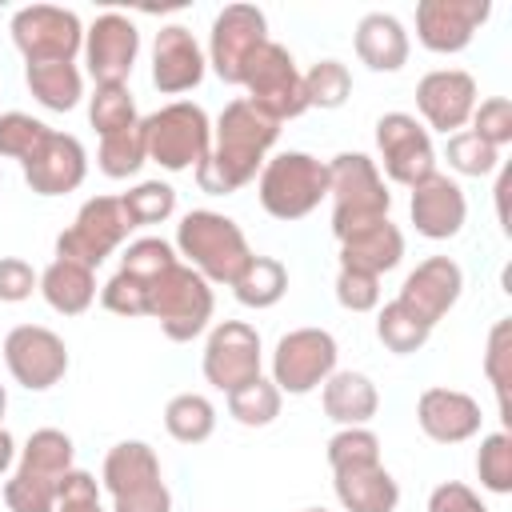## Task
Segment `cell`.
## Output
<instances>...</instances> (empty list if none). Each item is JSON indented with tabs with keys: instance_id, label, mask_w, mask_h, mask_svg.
I'll use <instances>...</instances> for the list:
<instances>
[{
	"instance_id": "6da1fadb",
	"label": "cell",
	"mask_w": 512,
	"mask_h": 512,
	"mask_svg": "<svg viewBox=\"0 0 512 512\" xmlns=\"http://www.w3.org/2000/svg\"><path fill=\"white\" fill-rule=\"evenodd\" d=\"M280 136V124L264 116L252 100L236 96L224 104V112L212 124V152L196 168V184L208 196H232L244 184H252Z\"/></svg>"
},
{
	"instance_id": "7a4b0ae2",
	"label": "cell",
	"mask_w": 512,
	"mask_h": 512,
	"mask_svg": "<svg viewBox=\"0 0 512 512\" xmlns=\"http://www.w3.org/2000/svg\"><path fill=\"white\" fill-rule=\"evenodd\" d=\"M76 444L60 428H36L20 456L12 476L4 480V504L8 512H52L64 476L76 468Z\"/></svg>"
},
{
	"instance_id": "3957f363",
	"label": "cell",
	"mask_w": 512,
	"mask_h": 512,
	"mask_svg": "<svg viewBox=\"0 0 512 512\" xmlns=\"http://www.w3.org/2000/svg\"><path fill=\"white\" fill-rule=\"evenodd\" d=\"M172 248L208 284H228V288L244 272V264L252 260V248H248V236L240 232V224L224 212H212V208L184 212L180 224H176V244Z\"/></svg>"
},
{
	"instance_id": "277c9868",
	"label": "cell",
	"mask_w": 512,
	"mask_h": 512,
	"mask_svg": "<svg viewBox=\"0 0 512 512\" xmlns=\"http://www.w3.org/2000/svg\"><path fill=\"white\" fill-rule=\"evenodd\" d=\"M328 200H332V236L336 244L376 224L392 208V192L364 152H336L328 160Z\"/></svg>"
},
{
	"instance_id": "5b68a950",
	"label": "cell",
	"mask_w": 512,
	"mask_h": 512,
	"mask_svg": "<svg viewBox=\"0 0 512 512\" xmlns=\"http://www.w3.org/2000/svg\"><path fill=\"white\" fill-rule=\"evenodd\" d=\"M256 200L272 220H304L328 200V160L312 152H276L256 176Z\"/></svg>"
},
{
	"instance_id": "8992f818",
	"label": "cell",
	"mask_w": 512,
	"mask_h": 512,
	"mask_svg": "<svg viewBox=\"0 0 512 512\" xmlns=\"http://www.w3.org/2000/svg\"><path fill=\"white\" fill-rule=\"evenodd\" d=\"M144 152L164 172H196L212 152V120L192 100H172L140 120Z\"/></svg>"
},
{
	"instance_id": "52a82bcc",
	"label": "cell",
	"mask_w": 512,
	"mask_h": 512,
	"mask_svg": "<svg viewBox=\"0 0 512 512\" xmlns=\"http://www.w3.org/2000/svg\"><path fill=\"white\" fill-rule=\"evenodd\" d=\"M100 484L112 512H172V492L160 472V456L144 440H120L108 448Z\"/></svg>"
},
{
	"instance_id": "ba28073f",
	"label": "cell",
	"mask_w": 512,
	"mask_h": 512,
	"mask_svg": "<svg viewBox=\"0 0 512 512\" xmlns=\"http://www.w3.org/2000/svg\"><path fill=\"white\" fill-rule=\"evenodd\" d=\"M212 312H216L212 284L196 268H188L184 260H176L172 268H164L152 280V288H148V316L176 344L196 340L212 324Z\"/></svg>"
},
{
	"instance_id": "9c48e42d",
	"label": "cell",
	"mask_w": 512,
	"mask_h": 512,
	"mask_svg": "<svg viewBox=\"0 0 512 512\" xmlns=\"http://www.w3.org/2000/svg\"><path fill=\"white\" fill-rule=\"evenodd\" d=\"M12 44L24 56V64H76L84 48V24L72 8L60 4H28L16 8L8 20Z\"/></svg>"
},
{
	"instance_id": "30bf717a",
	"label": "cell",
	"mask_w": 512,
	"mask_h": 512,
	"mask_svg": "<svg viewBox=\"0 0 512 512\" xmlns=\"http://www.w3.org/2000/svg\"><path fill=\"white\" fill-rule=\"evenodd\" d=\"M240 88H248L244 100H252V104H256L264 116H272L276 124L296 120V116L308 112V100H304V72L296 68L292 52H288L284 44H276L272 36L252 52Z\"/></svg>"
},
{
	"instance_id": "8fae6325",
	"label": "cell",
	"mask_w": 512,
	"mask_h": 512,
	"mask_svg": "<svg viewBox=\"0 0 512 512\" xmlns=\"http://www.w3.org/2000/svg\"><path fill=\"white\" fill-rule=\"evenodd\" d=\"M336 360H340V348L328 328H292L272 348L268 380L288 396H308L336 372Z\"/></svg>"
},
{
	"instance_id": "7c38bea8",
	"label": "cell",
	"mask_w": 512,
	"mask_h": 512,
	"mask_svg": "<svg viewBox=\"0 0 512 512\" xmlns=\"http://www.w3.org/2000/svg\"><path fill=\"white\" fill-rule=\"evenodd\" d=\"M128 232H132V224L120 208V196H92L80 204L76 220L56 236V256L76 260L96 272L128 240Z\"/></svg>"
},
{
	"instance_id": "4fadbf2b",
	"label": "cell",
	"mask_w": 512,
	"mask_h": 512,
	"mask_svg": "<svg viewBox=\"0 0 512 512\" xmlns=\"http://www.w3.org/2000/svg\"><path fill=\"white\" fill-rule=\"evenodd\" d=\"M376 168L392 184H420L424 176L436 172V148L428 128L412 112H384L376 120Z\"/></svg>"
},
{
	"instance_id": "5bb4252c",
	"label": "cell",
	"mask_w": 512,
	"mask_h": 512,
	"mask_svg": "<svg viewBox=\"0 0 512 512\" xmlns=\"http://www.w3.org/2000/svg\"><path fill=\"white\" fill-rule=\"evenodd\" d=\"M204 380L216 388V392H236L244 388L248 380L264 376V348H260V332L248 324V320H220L208 340H204Z\"/></svg>"
},
{
	"instance_id": "9a60e30c",
	"label": "cell",
	"mask_w": 512,
	"mask_h": 512,
	"mask_svg": "<svg viewBox=\"0 0 512 512\" xmlns=\"http://www.w3.org/2000/svg\"><path fill=\"white\" fill-rule=\"evenodd\" d=\"M268 40V16L256 4H228L216 12L208 32V68L224 84H240L252 52Z\"/></svg>"
},
{
	"instance_id": "2e32d148",
	"label": "cell",
	"mask_w": 512,
	"mask_h": 512,
	"mask_svg": "<svg viewBox=\"0 0 512 512\" xmlns=\"http://www.w3.org/2000/svg\"><path fill=\"white\" fill-rule=\"evenodd\" d=\"M8 376L28 392H48L68 372V344L44 324H16L4 336Z\"/></svg>"
},
{
	"instance_id": "e0dca14e",
	"label": "cell",
	"mask_w": 512,
	"mask_h": 512,
	"mask_svg": "<svg viewBox=\"0 0 512 512\" xmlns=\"http://www.w3.org/2000/svg\"><path fill=\"white\" fill-rule=\"evenodd\" d=\"M84 68L96 84H128L140 56V28L124 12H100L84 28Z\"/></svg>"
},
{
	"instance_id": "ac0fdd59",
	"label": "cell",
	"mask_w": 512,
	"mask_h": 512,
	"mask_svg": "<svg viewBox=\"0 0 512 512\" xmlns=\"http://www.w3.org/2000/svg\"><path fill=\"white\" fill-rule=\"evenodd\" d=\"M480 104L476 76L464 68H436L416 84V112L432 132H460Z\"/></svg>"
},
{
	"instance_id": "d6986e66",
	"label": "cell",
	"mask_w": 512,
	"mask_h": 512,
	"mask_svg": "<svg viewBox=\"0 0 512 512\" xmlns=\"http://www.w3.org/2000/svg\"><path fill=\"white\" fill-rule=\"evenodd\" d=\"M492 16V0H420L416 4V40L436 52L452 56L464 52Z\"/></svg>"
},
{
	"instance_id": "ffe728a7",
	"label": "cell",
	"mask_w": 512,
	"mask_h": 512,
	"mask_svg": "<svg viewBox=\"0 0 512 512\" xmlns=\"http://www.w3.org/2000/svg\"><path fill=\"white\" fill-rule=\"evenodd\" d=\"M20 172H24V184L36 196H64V192H76L84 184L88 152L72 132H56L52 128L40 140V148L20 164Z\"/></svg>"
},
{
	"instance_id": "44dd1931",
	"label": "cell",
	"mask_w": 512,
	"mask_h": 512,
	"mask_svg": "<svg viewBox=\"0 0 512 512\" xmlns=\"http://www.w3.org/2000/svg\"><path fill=\"white\" fill-rule=\"evenodd\" d=\"M460 292H464V268H460L452 256H428V260H420V264L404 276L396 300H400L404 308H412L424 324L436 328V324L456 308Z\"/></svg>"
},
{
	"instance_id": "7402d4cb",
	"label": "cell",
	"mask_w": 512,
	"mask_h": 512,
	"mask_svg": "<svg viewBox=\"0 0 512 512\" xmlns=\"http://www.w3.org/2000/svg\"><path fill=\"white\" fill-rule=\"evenodd\" d=\"M408 216L424 240H452L468 220V196L448 172H432L420 184H412Z\"/></svg>"
},
{
	"instance_id": "603a6c76",
	"label": "cell",
	"mask_w": 512,
	"mask_h": 512,
	"mask_svg": "<svg viewBox=\"0 0 512 512\" xmlns=\"http://www.w3.org/2000/svg\"><path fill=\"white\" fill-rule=\"evenodd\" d=\"M208 72V56L200 40L184 24H164L152 40V84L164 96L192 92Z\"/></svg>"
},
{
	"instance_id": "cb8c5ba5",
	"label": "cell",
	"mask_w": 512,
	"mask_h": 512,
	"mask_svg": "<svg viewBox=\"0 0 512 512\" xmlns=\"http://www.w3.org/2000/svg\"><path fill=\"white\" fill-rule=\"evenodd\" d=\"M416 424L432 444H464L480 436L484 412L460 388H424L416 400Z\"/></svg>"
},
{
	"instance_id": "d4e9b609",
	"label": "cell",
	"mask_w": 512,
	"mask_h": 512,
	"mask_svg": "<svg viewBox=\"0 0 512 512\" xmlns=\"http://www.w3.org/2000/svg\"><path fill=\"white\" fill-rule=\"evenodd\" d=\"M332 492L344 512H396L400 508V484L384 468V460L332 468Z\"/></svg>"
},
{
	"instance_id": "484cf974",
	"label": "cell",
	"mask_w": 512,
	"mask_h": 512,
	"mask_svg": "<svg viewBox=\"0 0 512 512\" xmlns=\"http://www.w3.org/2000/svg\"><path fill=\"white\" fill-rule=\"evenodd\" d=\"M320 404L324 416L340 428H368V420L380 412V392L364 372L352 368H336L324 384H320Z\"/></svg>"
},
{
	"instance_id": "4316f807",
	"label": "cell",
	"mask_w": 512,
	"mask_h": 512,
	"mask_svg": "<svg viewBox=\"0 0 512 512\" xmlns=\"http://www.w3.org/2000/svg\"><path fill=\"white\" fill-rule=\"evenodd\" d=\"M352 44H356L360 64H368L372 72H400L408 64V52H412L408 28L392 12H368V16H360Z\"/></svg>"
},
{
	"instance_id": "83f0119b",
	"label": "cell",
	"mask_w": 512,
	"mask_h": 512,
	"mask_svg": "<svg viewBox=\"0 0 512 512\" xmlns=\"http://www.w3.org/2000/svg\"><path fill=\"white\" fill-rule=\"evenodd\" d=\"M404 260V232L384 216L356 236L340 240V268H356L368 276H384Z\"/></svg>"
},
{
	"instance_id": "f1b7e54d",
	"label": "cell",
	"mask_w": 512,
	"mask_h": 512,
	"mask_svg": "<svg viewBox=\"0 0 512 512\" xmlns=\"http://www.w3.org/2000/svg\"><path fill=\"white\" fill-rule=\"evenodd\" d=\"M44 304L60 316H84L92 304H96V272L76 264V260H64L56 256L44 272H40V288Z\"/></svg>"
},
{
	"instance_id": "f546056e",
	"label": "cell",
	"mask_w": 512,
	"mask_h": 512,
	"mask_svg": "<svg viewBox=\"0 0 512 512\" xmlns=\"http://www.w3.org/2000/svg\"><path fill=\"white\" fill-rule=\"evenodd\" d=\"M24 84L48 112H72L84 100V72L76 64H24Z\"/></svg>"
},
{
	"instance_id": "4dcf8cb0",
	"label": "cell",
	"mask_w": 512,
	"mask_h": 512,
	"mask_svg": "<svg viewBox=\"0 0 512 512\" xmlns=\"http://www.w3.org/2000/svg\"><path fill=\"white\" fill-rule=\"evenodd\" d=\"M288 292V268L276 260V256H256L244 264V272L232 280V296L244 304V308H272L280 304Z\"/></svg>"
},
{
	"instance_id": "1f68e13d",
	"label": "cell",
	"mask_w": 512,
	"mask_h": 512,
	"mask_svg": "<svg viewBox=\"0 0 512 512\" xmlns=\"http://www.w3.org/2000/svg\"><path fill=\"white\" fill-rule=\"evenodd\" d=\"M164 428L180 444H204L216 432V404L204 392H180L164 404Z\"/></svg>"
},
{
	"instance_id": "d6a6232c",
	"label": "cell",
	"mask_w": 512,
	"mask_h": 512,
	"mask_svg": "<svg viewBox=\"0 0 512 512\" xmlns=\"http://www.w3.org/2000/svg\"><path fill=\"white\" fill-rule=\"evenodd\" d=\"M376 336H380V344H384L388 352L412 356V352H420V348L428 344L432 324H424V320H420L412 308H404L400 300H388V304L376 312Z\"/></svg>"
},
{
	"instance_id": "836d02e7",
	"label": "cell",
	"mask_w": 512,
	"mask_h": 512,
	"mask_svg": "<svg viewBox=\"0 0 512 512\" xmlns=\"http://www.w3.org/2000/svg\"><path fill=\"white\" fill-rule=\"evenodd\" d=\"M280 404H284V392L268 376H256L244 388L228 392V416L244 428H268L280 416Z\"/></svg>"
},
{
	"instance_id": "e575fe53",
	"label": "cell",
	"mask_w": 512,
	"mask_h": 512,
	"mask_svg": "<svg viewBox=\"0 0 512 512\" xmlns=\"http://www.w3.org/2000/svg\"><path fill=\"white\" fill-rule=\"evenodd\" d=\"M148 152H144V128L132 124L124 132H112V136H100V152H96V168L108 176V180H128L144 168Z\"/></svg>"
},
{
	"instance_id": "d590c367",
	"label": "cell",
	"mask_w": 512,
	"mask_h": 512,
	"mask_svg": "<svg viewBox=\"0 0 512 512\" xmlns=\"http://www.w3.org/2000/svg\"><path fill=\"white\" fill-rule=\"evenodd\" d=\"M88 120L100 136H112V132H124L132 124H140L128 84H96V92L88 96Z\"/></svg>"
},
{
	"instance_id": "8d00e7d4",
	"label": "cell",
	"mask_w": 512,
	"mask_h": 512,
	"mask_svg": "<svg viewBox=\"0 0 512 512\" xmlns=\"http://www.w3.org/2000/svg\"><path fill=\"white\" fill-rule=\"evenodd\" d=\"M348 96H352V72H348V64H340V60H316L304 72V100H308V108L332 112V108H344Z\"/></svg>"
},
{
	"instance_id": "74e56055",
	"label": "cell",
	"mask_w": 512,
	"mask_h": 512,
	"mask_svg": "<svg viewBox=\"0 0 512 512\" xmlns=\"http://www.w3.org/2000/svg\"><path fill=\"white\" fill-rule=\"evenodd\" d=\"M120 208H124V216H128L132 228L164 224L176 212V188L164 184V180H140L136 188H128L120 196Z\"/></svg>"
},
{
	"instance_id": "f35d334b",
	"label": "cell",
	"mask_w": 512,
	"mask_h": 512,
	"mask_svg": "<svg viewBox=\"0 0 512 512\" xmlns=\"http://www.w3.org/2000/svg\"><path fill=\"white\" fill-rule=\"evenodd\" d=\"M476 476H480V488L492 492V496H508L512 492V436L504 428L480 436Z\"/></svg>"
},
{
	"instance_id": "ab89813d",
	"label": "cell",
	"mask_w": 512,
	"mask_h": 512,
	"mask_svg": "<svg viewBox=\"0 0 512 512\" xmlns=\"http://www.w3.org/2000/svg\"><path fill=\"white\" fill-rule=\"evenodd\" d=\"M484 376L496 392L500 420H508V384H512V320H496L484 344Z\"/></svg>"
},
{
	"instance_id": "60d3db41",
	"label": "cell",
	"mask_w": 512,
	"mask_h": 512,
	"mask_svg": "<svg viewBox=\"0 0 512 512\" xmlns=\"http://www.w3.org/2000/svg\"><path fill=\"white\" fill-rule=\"evenodd\" d=\"M444 160L456 176H492L500 168V152L492 144H484L472 128H460L448 136V148H444Z\"/></svg>"
},
{
	"instance_id": "b9f144b4",
	"label": "cell",
	"mask_w": 512,
	"mask_h": 512,
	"mask_svg": "<svg viewBox=\"0 0 512 512\" xmlns=\"http://www.w3.org/2000/svg\"><path fill=\"white\" fill-rule=\"evenodd\" d=\"M180 256H176V248L168 244V240H160V236H140V240H132L128 248H124V256H120V272H128V276H136L144 288H152V280L164 272V268H172Z\"/></svg>"
},
{
	"instance_id": "7bdbcfd3",
	"label": "cell",
	"mask_w": 512,
	"mask_h": 512,
	"mask_svg": "<svg viewBox=\"0 0 512 512\" xmlns=\"http://www.w3.org/2000/svg\"><path fill=\"white\" fill-rule=\"evenodd\" d=\"M52 128L28 112H0V160H28Z\"/></svg>"
},
{
	"instance_id": "ee69618b",
	"label": "cell",
	"mask_w": 512,
	"mask_h": 512,
	"mask_svg": "<svg viewBox=\"0 0 512 512\" xmlns=\"http://www.w3.org/2000/svg\"><path fill=\"white\" fill-rule=\"evenodd\" d=\"M468 124H472V132H476L484 144H492L496 152L508 148V144H512V100H508V96H488V100H480Z\"/></svg>"
},
{
	"instance_id": "f6af8a7d",
	"label": "cell",
	"mask_w": 512,
	"mask_h": 512,
	"mask_svg": "<svg viewBox=\"0 0 512 512\" xmlns=\"http://www.w3.org/2000/svg\"><path fill=\"white\" fill-rule=\"evenodd\" d=\"M368 460H380V436L372 428H340L328 440V468L368 464Z\"/></svg>"
},
{
	"instance_id": "bcb514c9",
	"label": "cell",
	"mask_w": 512,
	"mask_h": 512,
	"mask_svg": "<svg viewBox=\"0 0 512 512\" xmlns=\"http://www.w3.org/2000/svg\"><path fill=\"white\" fill-rule=\"evenodd\" d=\"M100 304L116 316H148V288L128 276V272H112V280L100 288Z\"/></svg>"
},
{
	"instance_id": "7dc6e473",
	"label": "cell",
	"mask_w": 512,
	"mask_h": 512,
	"mask_svg": "<svg viewBox=\"0 0 512 512\" xmlns=\"http://www.w3.org/2000/svg\"><path fill=\"white\" fill-rule=\"evenodd\" d=\"M336 304L348 312H372L380 308V276L356 272V268H340L336 272Z\"/></svg>"
},
{
	"instance_id": "c3c4849f",
	"label": "cell",
	"mask_w": 512,
	"mask_h": 512,
	"mask_svg": "<svg viewBox=\"0 0 512 512\" xmlns=\"http://www.w3.org/2000/svg\"><path fill=\"white\" fill-rule=\"evenodd\" d=\"M52 512H108L104 500H100V484L92 472L84 468H72L60 484V496H56V508Z\"/></svg>"
},
{
	"instance_id": "681fc988",
	"label": "cell",
	"mask_w": 512,
	"mask_h": 512,
	"mask_svg": "<svg viewBox=\"0 0 512 512\" xmlns=\"http://www.w3.org/2000/svg\"><path fill=\"white\" fill-rule=\"evenodd\" d=\"M40 288V272L20 256H0V304H20Z\"/></svg>"
},
{
	"instance_id": "f907efd6",
	"label": "cell",
	"mask_w": 512,
	"mask_h": 512,
	"mask_svg": "<svg viewBox=\"0 0 512 512\" xmlns=\"http://www.w3.org/2000/svg\"><path fill=\"white\" fill-rule=\"evenodd\" d=\"M428 512H488V504L460 480H444L428 492Z\"/></svg>"
},
{
	"instance_id": "816d5d0a",
	"label": "cell",
	"mask_w": 512,
	"mask_h": 512,
	"mask_svg": "<svg viewBox=\"0 0 512 512\" xmlns=\"http://www.w3.org/2000/svg\"><path fill=\"white\" fill-rule=\"evenodd\" d=\"M16 456H20V448H16L12 432H8V428H0V480L16 468Z\"/></svg>"
},
{
	"instance_id": "f5cc1de1",
	"label": "cell",
	"mask_w": 512,
	"mask_h": 512,
	"mask_svg": "<svg viewBox=\"0 0 512 512\" xmlns=\"http://www.w3.org/2000/svg\"><path fill=\"white\" fill-rule=\"evenodd\" d=\"M496 172H500V180H496V216H500V228L508 232V204L504 200H508V180L512 176H508V168H496Z\"/></svg>"
},
{
	"instance_id": "db71d44e",
	"label": "cell",
	"mask_w": 512,
	"mask_h": 512,
	"mask_svg": "<svg viewBox=\"0 0 512 512\" xmlns=\"http://www.w3.org/2000/svg\"><path fill=\"white\" fill-rule=\"evenodd\" d=\"M4 412H8V392H4V384H0V428H4Z\"/></svg>"
},
{
	"instance_id": "11a10c76",
	"label": "cell",
	"mask_w": 512,
	"mask_h": 512,
	"mask_svg": "<svg viewBox=\"0 0 512 512\" xmlns=\"http://www.w3.org/2000/svg\"><path fill=\"white\" fill-rule=\"evenodd\" d=\"M304 512H328V508H304Z\"/></svg>"
}]
</instances>
